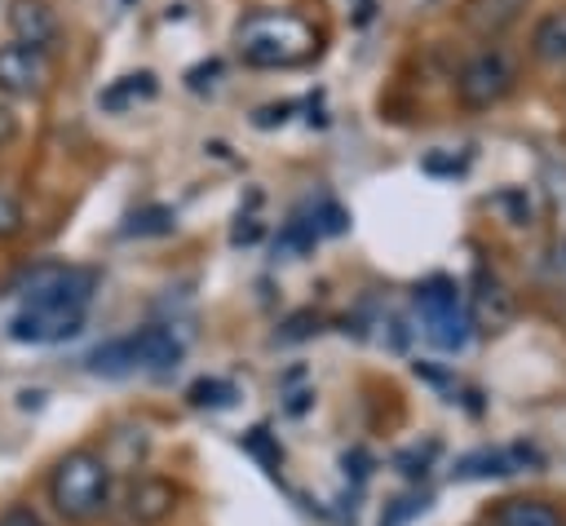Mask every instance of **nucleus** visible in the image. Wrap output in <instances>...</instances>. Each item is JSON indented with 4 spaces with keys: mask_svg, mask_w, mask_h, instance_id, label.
I'll list each match as a JSON object with an SVG mask.
<instances>
[{
    "mask_svg": "<svg viewBox=\"0 0 566 526\" xmlns=\"http://www.w3.org/2000/svg\"><path fill=\"white\" fill-rule=\"evenodd\" d=\"M234 44L248 66H296L318 49V35L287 9H252L234 27Z\"/></svg>",
    "mask_w": 566,
    "mask_h": 526,
    "instance_id": "f257e3e1",
    "label": "nucleus"
},
{
    "mask_svg": "<svg viewBox=\"0 0 566 526\" xmlns=\"http://www.w3.org/2000/svg\"><path fill=\"white\" fill-rule=\"evenodd\" d=\"M49 504L57 517L66 522H93L106 513L111 504V464L106 455L80 446V451H66L53 469H49Z\"/></svg>",
    "mask_w": 566,
    "mask_h": 526,
    "instance_id": "f03ea898",
    "label": "nucleus"
},
{
    "mask_svg": "<svg viewBox=\"0 0 566 526\" xmlns=\"http://www.w3.org/2000/svg\"><path fill=\"white\" fill-rule=\"evenodd\" d=\"M181 354H186V340L172 327L150 323L142 332H128V336H115V340L97 345L88 354V371H97V376H133V371L164 376L181 362Z\"/></svg>",
    "mask_w": 566,
    "mask_h": 526,
    "instance_id": "7ed1b4c3",
    "label": "nucleus"
},
{
    "mask_svg": "<svg viewBox=\"0 0 566 526\" xmlns=\"http://www.w3.org/2000/svg\"><path fill=\"white\" fill-rule=\"evenodd\" d=\"M9 292L22 296V305H35V309L88 314V301L97 292V274L84 270V265H35Z\"/></svg>",
    "mask_w": 566,
    "mask_h": 526,
    "instance_id": "20e7f679",
    "label": "nucleus"
},
{
    "mask_svg": "<svg viewBox=\"0 0 566 526\" xmlns=\"http://www.w3.org/2000/svg\"><path fill=\"white\" fill-rule=\"evenodd\" d=\"M416 309H420V323H424V336L429 345L455 354L469 345V309H464V296L451 278H429L424 287H416Z\"/></svg>",
    "mask_w": 566,
    "mask_h": 526,
    "instance_id": "39448f33",
    "label": "nucleus"
},
{
    "mask_svg": "<svg viewBox=\"0 0 566 526\" xmlns=\"http://www.w3.org/2000/svg\"><path fill=\"white\" fill-rule=\"evenodd\" d=\"M513 80H517V66H513L509 49L491 44V49H482V53H473L464 62V71H460V102L464 106H495L513 88Z\"/></svg>",
    "mask_w": 566,
    "mask_h": 526,
    "instance_id": "423d86ee",
    "label": "nucleus"
},
{
    "mask_svg": "<svg viewBox=\"0 0 566 526\" xmlns=\"http://www.w3.org/2000/svg\"><path fill=\"white\" fill-rule=\"evenodd\" d=\"M80 327H84V314H62V309L22 305V309L9 318V340H18V345H57V340L75 336Z\"/></svg>",
    "mask_w": 566,
    "mask_h": 526,
    "instance_id": "0eeeda50",
    "label": "nucleus"
},
{
    "mask_svg": "<svg viewBox=\"0 0 566 526\" xmlns=\"http://www.w3.org/2000/svg\"><path fill=\"white\" fill-rule=\"evenodd\" d=\"M44 75H49L44 53H35V49H27L18 40L0 44V93H9V97H35L44 88Z\"/></svg>",
    "mask_w": 566,
    "mask_h": 526,
    "instance_id": "6e6552de",
    "label": "nucleus"
},
{
    "mask_svg": "<svg viewBox=\"0 0 566 526\" xmlns=\"http://www.w3.org/2000/svg\"><path fill=\"white\" fill-rule=\"evenodd\" d=\"M172 508H177V486L168 477H137L124 495V513L137 526H159L164 517H172Z\"/></svg>",
    "mask_w": 566,
    "mask_h": 526,
    "instance_id": "1a4fd4ad",
    "label": "nucleus"
},
{
    "mask_svg": "<svg viewBox=\"0 0 566 526\" xmlns=\"http://www.w3.org/2000/svg\"><path fill=\"white\" fill-rule=\"evenodd\" d=\"M9 31L18 44L35 49V53H49L53 40H57V18L44 0H13L9 4Z\"/></svg>",
    "mask_w": 566,
    "mask_h": 526,
    "instance_id": "9d476101",
    "label": "nucleus"
},
{
    "mask_svg": "<svg viewBox=\"0 0 566 526\" xmlns=\"http://www.w3.org/2000/svg\"><path fill=\"white\" fill-rule=\"evenodd\" d=\"M531 53L548 66H566V9H553L531 31Z\"/></svg>",
    "mask_w": 566,
    "mask_h": 526,
    "instance_id": "9b49d317",
    "label": "nucleus"
},
{
    "mask_svg": "<svg viewBox=\"0 0 566 526\" xmlns=\"http://www.w3.org/2000/svg\"><path fill=\"white\" fill-rule=\"evenodd\" d=\"M155 75L150 71H137V75H124V80H115L111 88H102L97 93V106L102 111H128L133 102H146V97H155Z\"/></svg>",
    "mask_w": 566,
    "mask_h": 526,
    "instance_id": "f8f14e48",
    "label": "nucleus"
},
{
    "mask_svg": "<svg viewBox=\"0 0 566 526\" xmlns=\"http://www.w3.org/2000/svg\"><path fill=\"white\" fill-rule=\"evenodd\" d=\"M495 526H566V522L539 499H504L495 508Z\"/></svg>",
    "mask_w": 566,
    "mask_h": 526,
    "instance_id": "ddd939ff",
    "label": "nucleus"
},
{
    "mask_svg": "<svg viewBox=\"0 0 566 526\" xmlns=\"http://www.w3.org/2000/svg\"><path fill=\"white\" fill-rule=\"evenodd\" d=\"M522 4H526V0H473L469 13H464V22H469L473 31H500V27H509V22L517 18Z\"/></svg>",
    "mask_w": 566,
    "mask_h": 526,
    "instance_id": "4468645a",
    "label": "nucleus"
},
{
    "mask_svg": "<svg viewBox=\"0 0 566 526\" xmlns=\"http://www.w3.org/2000/svg\"><path fill=\"white\" fill-rule=\"evenodd\" d=\"M478 323L482 327H504L509 323V296L495 278H478Z\"/></svg>",
    "mask_w": 566,
    "mask_h": 526,
    "instance_id": "2eb2a0df",
    "label": "nucleus"
},
{
    "mask_svg": "<svg viewBox=\"0 0 566 526\" xmlns=\"http://www.w3.org/2000/svg\"><path fill=\"white\" fill-rule=\"evenodd\" d=\"M314 243H318V230H314V221H310V217H292V221L279 230V243H274V252H279V256H305Z\"/></svg>",
    "mask_w": 566,
    "mask_h": 526,
    "instance_id": "dca6fc26",
    "label": "nucleus"
},
{
    "mask_svg": "<svg viewBox=\"0 0 566 526\" xmlns=\"http://www.w3.org/2000/svg\"><path fill=\"white\" fill-rule=\"evenodd\" d=\"M186 398H190V407H212V411H217V407H230L239 393H234L230 380H221V376H203V380L190 385Z\"/></svg>",
    "mask_w": 566,
    "mask_h": 526,
    "instance_id": "f3484780",
    "label": "nucleus"
},
{
    "mask_svg": "<svg viewBox=\"0 0 566 526\" xmlns=\"http://www.w3.org/2000/svg\"><path fill=\"white\" fill-rule=\"evenodd\" d=\"M172 230V208H142V212H133L124 225H119V234L124 239H142V234H168Z\"/></svg>",
    "mask_w": 566,
    "mask_h": 526,
    "instance_id": "a211bd4d",
    "label": "nucleus"
},
{
    "mask_svg": "<svg viewBox=\"0 0 566 526\" xmlns=\"http://www.w3.org/2000/svg\"><path fill=\"white\" fill-rule=\"evenodd\" d=\"M243 451H248V455H256L270 473L283 464V451L270 442V433H265V429H248V433H243Z\"/></svg>",
    "mask_w": 566,
    "mask_h": 526,
    "instance_id": "6ab92c4d",
    "label": "nucleus"
},
{
    "mask_svg": "<svg viewBox=\"0 0 566 526\" xmlns=\"http://www.w3.org/2000/svg\"><path fill=\"white\" fill-rule=\"evenodd\" d=\"M416 513H424V499H416V495H402V499H394V504L385 508L380 526H407Z\"/></svg>",
    "mask_w": 566,
    "mask_h": 526,
    "instance_id": "aec40b11",
    "label": "nucleus"
},
{
    "mask_svg": "<svg viewBox=\"0 0 566 526\" xmlns=\"http://www.w3.org/2000/svg\"><path fill=\"white\" fill-rule=\"evenodd\" d=\"M18 230H22V203L9 190H0V239H9Z\"/></svg>",
    "mask_w": 566,
    "mask_h": 526,
    "instance_id": "412c9836",
    "label": "nucleus"
},
{
    "mask_svg": "<svg viewBox=\"0 0 566 526\" xmlns=\"http://www.w3.org/2000/svg\"><path fill=\"white\" fill-rule=\"evenodd\" d=\"M0 526H44V522H40V513H35V508L13 504V508H4V513H0Z\"/></svg>",
    "mask_w": 566,
    "mask_h": 526,
    "instance_id": "4be33fe9",
    "label": "nucleus"
},
{
    "mask_svg": "<svg viewBox=\"0 0 566 526\" xmlns=\"http://www.w3.org/2000/svg\"><path fill=\"white\" fill-rule=\"evenodd\" d=\"M310 314H296L292 323H287V332H279V340H301V336H310Z\"/></svg>",
    "mask_w": 566,
    "mask_h": 526,
    "instance_id": "5701e85b",
    "label": "nucleus"
},
{
    "mask_svg": "<svg viewBox=\"0 0 566 526\" xmlns=\"http://www.w3.org/2000/svg\"><path fill=\"white\" fill-rule=\"evenodd\" d=\"M13 133H18V115L0 102V146H4V141H13Z\"/></svg>",
    "mask_w": 566,
    "mask_h": 526,
    "instance_id": "b1692460",
    "label": "nucleus"
},
{
    "mask_svg": "<svg viewBox=\"0 0 566 526\" xmlns=\"http://www.w3.org/2000/svg\"><path fill=\"white\" fill-rule=\"evenodd\" d=\"M256 234H261V225H256V221H252V217H243V221H239V225H234V234H230V239H234V243H252V239H256Z\"/></svg>",
    "mask_w": 566,
    "mask_h": 526,
    "instance_id": "393cba45",
    "label": "nucleus"
}]
</instances>
